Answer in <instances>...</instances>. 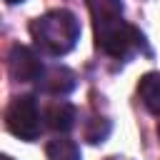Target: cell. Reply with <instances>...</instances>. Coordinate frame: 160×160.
<instances>
[{
	"mask_svg": "<svg viewBox=\"0 0 160 160\" xmlns=\"http://www.w3.org/2000/svg\"><path fill=\"white\" fill-rule=\"evenodd\" d=\"M0 160H12V158H10V155H2V158H0Z\"/></svg>",
	"mask_w": 160,
	"mask_h": 160,
	"instance_id": "cell-10",
	"label": "cell"
},
{
	"mask_svg": "<svg viewBox=\"0 0 160 160\" xmlns=\"http://www.w3.org/2000/svg\"><path fill=\"white\" fill-rule=\"evenodd\" d=\"M48 160H80V148L70 138H55L45 148Z\"/></svg>",
	"mask_w": 160,
	"mask_h": 160,
	"instance_id": "cell-8",
	"label": "cell"
},
{
	"mask_svg": "<svg viewBox=\"0 0 160 160\" xmlns=\"http://www.w3.org/2000/svg\"><path fill=\"white\" fill-rule=\"evenodd\" d=\"M110 160H125V158H110Z\"/></svg>",
	"mask_w": 160,
	"mask_h": 160,
	"instance_id": "cell-12",
	"label": "cell"
},
{
	"mask_svg": "<svg viewBox=\"0 0 160 160\" xmlns=\"http://www.w3.org/2000/svg\"><path fill=\"white\" fill-rule=\"evenodd\" d=\"M8 72L18 82H38L45 72L38 52L28 45H12L8 52Z\"/></svg>",
	"mask_w": 160,
	"mask_h": 160,
	"instance_id": "cell-4",
	"label": "cell"
},
{
	"mask_svg": "<svg viewBox=\"0 0 160 160\" xmlns=\"http://www.w3.org/2000/svg\"><path fill=\"white\" fill-rule=\"evenodd\" d=\"M108 135H110V120H105V118H92L85 125V140H90V142H102Z\"/></svg>",
	"mask_w": 160,
	"mask_h": 160,
	"instance_id": "cell-9",
	"label": "cell"
},
{
	"mask_svg": "<svg viewBox=\"0 0 160 160\" xmlns=\"http://www.w3.org/2000/svg\"><path fill=\"white\" fill-rule=\"evenodd\" d=\"M138 95L150 112L160 115V72H145L138 82Z\"/></svg>",
	"mask_w": 160,
	"mask_h": 160,
	"instance_id": "cell-7",
	"label": "cell"
},
{
	"mask_svg": "<svg viewBox=\"0 0 160 160\" xmlns=\"http://www.w3.org/2000/svg\"><path fill=\"white\" fill-rule=\"evenodd\" d=\"M88 10L92 18L95 42L110 58H128L142 45V35L138 28L122 20L120 0H88Z\"/></svg>",
	"mask_w": 160,
	"mask_h": 160,
	"instance_id": "cell-1",
	"label": "cell"
},
{
	"mask_svg": "<svg viewBox=\"0 0 160 160\" xmlns=\"http://www.w3.org/2000/svg\"><path fill=\"white\" fill-rule=\"evenodd\" d=\"M5 125L20 140H28V142L38 140L40 132H42V118H40L35 98L32 95L12 98V102L5 110Z\"/></svg>",
	"mask_w": 160,
	"mask_h": 160,
	"instance_id": "cell-3",
	"label": "cell"
},
{
	"mask_svg": "<svg viewBox=\"0 0 160 160\" xmlns=\"http://www.w3.org/2000/svg\"><path fill=\"white\" fill-rule=\"evenodd\" d=\"M45 120L55 132H68L75 125V108L65 100H58L45 110Z\"/></svg>",
	"mask_w": 160,
	"mask_h": 160,
	"instance_id": "cell-6",
	"label": "cell"
},
{
	"mask_svg": "<svg viewBox=\"0 0 160 160\" xmlns=\"http://www.w3.org/2000/svg\"><path fill=\"white\" fill-rule=\"evenodd\" d=\"M8 2H12V5H15V2H22V0H8Z\"/></svg>",
	"mask_w": 160,
	"mask_h": 160,
	"instance_id": "cell-11",
	"label": "cell"
},
{
	"mask_svg": "<svg viewBox=\"0 0 160 160\" xmlns=\"http://www.w3.org/2000/svg\"><path fill=\"white\" fill-rule=\"evenodd\" d=\"M38 88L50 95H68L70 90H75V72L65 65L45 68V72L38 80Z\"/></svg>",
	"mask_w": 160,
	"mask_h": 160,
	"instance_id": "cell-5",
	"label": "cell"
},
{
	"mask_svg": "<svg viewBox=\"0 0 160 160\" xmlns=\"http://www.w3.org/2000/svg\"><path fill=\"white\" fill-rule=\"evenodd\" d=\"M30 35L45 55L62 58L80 40V22L70 10L60 8V10H50L35 18L30 22Z\"/></svg>",
	"mask_w": 160,
	"mask_h": 160,
	"instance_id": "cell-2",
	"label": "cell"
}]
</instances>
